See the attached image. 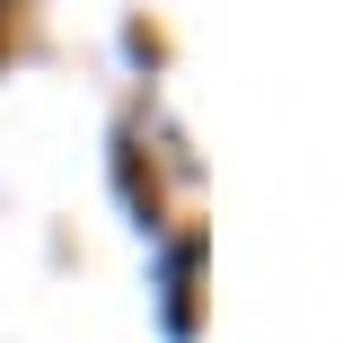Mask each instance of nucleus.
Returning a JSON list of instances; mask_svg holds the SVG:
<instances>
[{"label":"nucleus","instance_id":"f257e3e1","mask_svg":"<svg viewBox=\"0 0 361 343\" xmlns=\"http://www.w3.org/2000/svg\"><path fill=\"white\" fill-rule=\"evenodd\" d=\"M194 264H203V238H176V256H168V335H194Z\"/></svg>","mask_w":361,"mask_h":343}]
</instances>
